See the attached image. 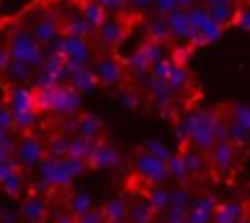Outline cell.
<instances>
[{
    "mask_svg": "<svg viewBox=\"0 0 250 223\" xmlns=\"http://www.w3.org/2000/svg\"><path fill=\"white\" fill-rule=\"evenodd\" d=\"M35 91V103L40 116L49 118H74L81 110V93L71 83H42L32 86Z\"/></svg>",
    "mask_w": 250,
    "mask_h": 223,
    "instance_id": "1",
    "label": "cell"
},
{
    "mask_svg": "<svg viewBox=\"0 0 250 223\" xmlns=\"http://www.w3.org/2000/svg\"><path fill=\"white\" fill-rule=\"evenodd\" d=\"M5 105L15 118V135L18 133H30L40 128V110L35 103V91L32 86L25 83H8L5 86Z\"/></svg>",
    "mask_w": 250,
    "mask_h": 223,
    "instance_id": "2",
    "label": "cell"
},
{
    "mask_svg": "<svg viewBox=\"0 0 250 223\" xmlns=\"http://www.w3.org/2000/svg\"><path fill=\"white\" fill-rule=\"evenodd\" d=\"M8 52H10V59H15L30 69H37L44 61V47L37 44V40L30 35V30L20 27V25L8 35Z\"/></svg>",
    "mask_w": 250,
    "mask_h": 223,
    "instance_id": "3",
    "label": "cell"
},
{
    "mask_svg": "<svg viewBox=\"0 0 250 223\" xmlns=\"http://www.w3.org/2000/svg\"><path fill=\"white\" fill-rule=\"evenodd\" d=\"M13 160L27 169V172H35L44 160H47V150H44V138L37 135V130H30V133H18L15 140H13Z\"/></svg>",
    "mask_w": 250,
    "mask_h": 223,
    "instance_id": "4",
    "label": "cell"
},
{
    "mask_svg": "<svg viewBox=\"0 0 250 223\" xmlns=\"http://www.w3.org/2000/svg\"><path fill=\"white\" fill-rule=\"evenodd\" d=\"M93 76H96V83L103 86V88H115L125 81L128 76V69H125V61L118 59L113 52H105L101 57H96L93 66H91Z\"/></svg>",
    "mask_w": 250,
    "mask_h": 223,
    "instance_id": "5",
    "label": "cell"
},
{
    "mask_svg": "<svg viewBox=\"0 0 250 223\" xmlns=\"http://www.w3.org/2000/svg\"><path fill=\"white\" fill-rule=\"evenodd\" d=\"M96 32V40L98 44L105 49V52H113L115 47L123 44V40L130 35V22L125 15H105L103 22L93 30Z\"/></svg>",
    "mask_w": 250,
    "mask_h": 223,
    "instance_id": "6",
    "label": "cell"
},
{
    "mask_svg": "<svg viewBox=\"0 0 250 223\" xmlns=\"http://www.w3.org/2000/svg\"><path fill=\"white\" fill-rule=\"evenodd\" d=\"M235 160H238V145L230 140H216L213 147L206 152V162L208 169L216 177H228L235 169Z\"/></svg>",
    "mask_w": 250,
    "mask_h": 223,
    "instance_id": "7",
    "label": "cell"
},
{
    "mask_svg": "<svg viewBox=\"0 0 250 223\" xmlns=\"http://www.w3.org/2000/svg\"><path fill=\"white\" fill-rule=\"evenodd\" d=\"M66 130H69L71 135H81V138H86V140H91V142L108 138L105 123H103L96 113H88V110H79L74 118H69V121H66Z\"/></svg>",
    "mask_w": 250,
    "mask_h": 223,
    "instance_id": "8",
    "label": "cell"
},
{
    "mask_svg": "<svg viewBox=\"0 0 250 223\" xmlns=\"http://www.w3.org/2000/svg\"><path fill=\"white\" fill-rule=\"evenodd\" d=\"M86 164H88V169H96V172H108V169H115L120 164V150L113 145L110 135L93 142Z\"/></svg>",
    "mask_w": 250,
    "mask_h": 223,
    "instance_id": "9",
    "label": "cell"
},
{
    "mask_svg": "<svg viewBox=\"0 0 250 223\" xmlns=\"http://www.w3.org/2000/svg\"><path fill=\"white\" fill-rule=\"evenodd\" d=\"M133 164H135V174L150 179L152 184H162L169 174H167V162L152 152H145L140 150L135 157H133Z\"/></svg>",
    "mask_w": 250,
    "mask_h": 223,
    "instance_id": "10",
    "label": "cell"
},
{
    "mask_svg": "<svg viewBox=\"0 0 250 223\" xmlns=\"http://www.w3.org/2000/svg\"><path fill=\"white\" fill-rule=\"evenodd\" d=\"M20 208L22 216L30 223H47V211H49V194H44L42 189H32L30 194H25L20 199Z\"/></svg>",
    "mask_w": 250,
    "mask_h": 223,
    "instance_id": "11",
    "label": "cell"
},
{
    "mask_svg": "<svg viewBox=\"0 0 250 223\" xmlns=\"http://www.w3.org/2000/svg\"><path fill=\"white\" fill-rule=\"evenodd\" d=\"M30 35L37 40V44L47 47L52 40H57L62 35V27H59V20L54 13H40L32 22H30Z\"/></svg>",
    "mask_w": 250,
    "mask_h": 223,
    "instance_id": "12",
    "label": "cell"
},
{
    "mask_svg": "<svg viewBox=\"0 0 250 223\" xmlns=\"http://www.w3.org/2000/svg\"><path fill=\"white\" fill-rule=\"evenodd\" d=\"M157 218V208L147 201L145 194H128V213H125V223H152Z\"/></svg>",
    "mask_w": 250,
    "mask_h": 223,
    "instance_id": "13",
    "label": "cell"
},
{
    "mask_svg": "<svg viewBox=\"0 0 250 223\" xmlns=\"http://www.w3.org/2000/svg\"><path fill=\"white\" fill-rule=\"evenodd\" d=\"M213 208H216V201L208 194L196 196L189 203V208H184V223H211Z\"/></svg>",
    "mask_w": 250,
    "mask_h": 223,
    "instance_id": "14",
    "label": "cell"
},
{
    "mask_svg": "<svg viewBox=\"0 0 250 223\" xmlns=\"http://www.w3.org/2000/svg\"><path fill=\"white\" fill-rule=\"evenodd\" d=\"M98 211H101L103 223H125V213H128V194L108 199Z\"/></svg>",
    "mask_w": 250,
    "mask_h": 223,
    "instance_id": "15",
    "label": "cell"
},
{
    "mask_svg": "<svg viewBox=\"0 0 250 223\" xmlns=\"http://www.w3.org/2000/svg\"><path fill=\"white\" fill-rule=\"evenodd\" d=\"M243 216H245L243 201H226V203H216L211 223H240Z\"/></svg>",
    "mask_w": 250,
    "mask_h": 223,
    "instance_id": "16",
    "label": "cell"
},
{
    "mask_svg": "<svg viewBox=\"0 0 250 223\" xmlns=\"http://www.w3.org/2000/svg\"><path fill=\"white\" fill-rule=\"evenodd\" d=\"M69 140H71V133H64V130H52L44 135V150H47V157H66L69 152Z\"/></svg>",
    "mask_w": 250,
    "mask_h": 223,
    "instance_id": "17",
    "label": "cell"
},
{
    "mask_svg": "<svg viewBox=\"0 0 250 223\" xmlns=\"http://www.w3.org/2000/svg\"><path fill=\"white\" fill-rule=\"evenodd\" d=\"M62 199H64L66 208H69L74 216L86 213V211L93 208V201H91V196H88L86 191H71V189H66V191H62Z\"/></svg>",
    "mask_w": 250,
    "mask_h": 223,
    "instance_id": "18",
    "label": "cell"
},
{
    "mask_svg": "<svg viewBox=\"0 0 250 223\" xmlns=\"http://www.w3.org/2000/svg\"><path fill=\"white\" fill-rule=\"evenodd\" d=\"M79 13H81V18L96 30L101 22H103V18H105V8L98 3V0H79Z\"/></svg>",
    "mask_w": 250,
    "mask_h": 223,
    "instance_id": "19",
    "label": "cell"
},
{
    "mask_svg": "<svg viewBox=\"0 0 250 223\" xmlns=\"http://www.w3.org/2000/svg\"><path fill=\"white\" fill-rule=\"evenodd\" d=\"M66 83H71L81 96L83 93H88V91H93L98 83H96V76H93V71L91 69H86V66H79V69H74L71 71V76H69V81Z\"/></svg>",
    "mask_w": 250,
    "mask_h": 223,
    "instance_id": "20",
    "label": "cell"
},
{
    "mask_svg": "<svg viewBox=\"0 0 250 223\" xmlns=\"http://www.w3.org/2000/svg\"><path fill=\"white\" fill-rule=\"evenodd\" d=\"M91 147H93V142H91V140H86V138H81V135H71L66 157H76V160H83V162H86V160H88Z\"/></svg>",
    "mask_w": 250,
    "mask_h": 223,
    "instance_id": "21",
    "label": "cell"
},
{
    "mask_svg": "<svg viewBox=\"0 0 250 223\" xmlns=\"http://www.w3.org/2000/svg\"><path fill=\"white\" fill-rule=\"evenodd\" d=\"M208 15H211V20H213L216 25L226 27V25H230V22H233V18H235V3H228V5H216V8H208Z\"/></svg>",
    "mask_w": 250,
    "mask_h": 223,
    "instance_id": "22",
    "label": "cell"
},
{
    "mask_svg": "<svg viewBox=\"0 0 250 223\" xmlns=\"http://www.w3.org/2000/svg\"><path fill=\"white\" fill-rule=\"evenodd\" d=\"M169 25H167V18H155L150 20V40H160V42H167L169 40Z\"/></svg>",
    "mask_w": 250,
    "mask_h": 223,
    "instance_id": "23",
    "label": "cell"
},
{
    "mask_svg": "<svg viewBox=\"0 0 250 223\" xmlns=\"http://www.w3.org/2000/svg\"><path fill=\"white\" fill-rule=\"evenodd\" d=\"M0 130L15 135V118L10 113V108L5 105V101H0Z\"/></svg>",
    "mask_w": 250,
    "mask_h": 223,
    "instance_id": "24",
    "label": "cell"
},
{
    "mask_svg": "<svg viewBox=\"0 0 250 223\" xmlns=\"http://www.w3.org/2000/svg\"><path fill=\"white\" fill-rule=\"evenodd\" d=\"M233 22H235L238 27H243V30L250 32V8H235V18H233Z\"/></svg>",
    "mask_w": 250,
    "mask_h": 223,
    "instance_id": "25",
    "label": "cell"
},
{
    "mask_svg": "<svg viewBox=\"0 0 250 223\" xmlns=\"http://www.w3.org/2000/svg\"><path fill=\"white\" fill-rule=\"evenodd\" d=\"M74 223H103V218H101V211L98 208H91L86 213L74 216Z\"/></svg>",
    "mask_w": 250,
    "mask_h": 223,
    "instance_id": "26",
    "label": "cell"
},
{
    "mask_svg": "<svg viewBox=\"0 0 250 223\" xmlns=\"http://www.w3.org/2000/svg\"><path fill=\"white\" fill-rule=\"evenodd\" d=\"M8 64H10V52H8V40H5V42H0V76L5 74Z\"/></svg>",
    "mask_w": 250,
    "mask_h": 223,
    "instance_id": "27",
    "label": "cell"
},
{
    "mask_svg": "<svg viewBox=\"0 0 250 223\" xmlns=\"http://www.w3.org/2000/svg\"><path fill=\"white\" fill-rule=\"evenodd\" d=\"M98 3L105 8V13H108V10H118V13H120L125 5H128V0H98Z\"/></svg>",
    "mask_w": 250,
    "mask_h": 223,
    "instance_id": "28",
    "label": "cell"
},
{
    "mask_svg": "<svg viewBox=\"0 0 250 223\" xmlns=\"http://www.w3.org/2000/svg\"><path fill=\"white\" fill-rule=\"evenodd\" d=\"M204 3H206V10H208V8H216V5H228L233 0H204Z\"/></svg>",
    "mask_w": 250,
    "mask_h": 223,
    "instance_id": "29",
    "label": "cell"
},
{
    "mask_svg": "<svg viewBox=\"0 0 250 223\" xmlns=\"http://www.w3.org/2000/svg\"><path fill=\"white\" fill-rule=\"evenodd\" d=\"M174 3H177V8H189L194 0H174Z\"/></svg>",
    "mask_w": 250,
    "mask_h": 223,
    "instance_id": "30",
    "label": "cell"
},
{
    "mask_svg": "<svg viewBox=\"0 0 250 223\" xmlns=\"http://www.w3.org/2000/svg\"><path fill=\"white\" fill-rule=\"evenodd\" d=\"M240 223H250V221H248V218H245V216H243V221H240Z\"/></svg>",
    "mask_w": 250,
    "mask_h": 223,
    "instance_id": "31",
    "label": "cell"
},
{
    "mask_svg": "<svg viewBox=\"0 0 250 223\" xmlns=\"http://www.w3.org/2000/svg\"><path fill=\"white\" fill-rule=\"evenodd\" d=\"M37 3H40V0H37Z\"/></svg>",
    "mask_w": 250,
    "mask_h": 223,
    "instance_id": "32",
    "label": "cell"
}]
</instances>
